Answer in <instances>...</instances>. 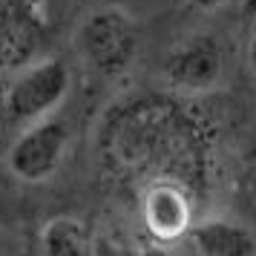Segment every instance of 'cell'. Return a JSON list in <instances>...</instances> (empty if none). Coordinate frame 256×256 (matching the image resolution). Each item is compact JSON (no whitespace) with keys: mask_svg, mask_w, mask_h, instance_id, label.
<instances>
[{"mask_svg":"<svg viewBox=\"0 0 256 256\" xmlns=\"http://www.w3.org/2000/svg\"><path fill=\"white\" fill-rule=\"evenodd\" d=\"M248 9H250V12H256V0H248Z\"/></svg>","mask_w":256,"mask_h":256,"instance_id":"8fae6325","label":"cell"},{"mask_svg":"<svg viewBox=\"0 0 256 256\" xmlns=\"http://www.w3.org/2000/svg\"><path fill=\"white\" fill-rule=\"evenodd\" d=\"M187 239L198 256H256V233L242 222L224 216L190 222Z\"/></svg>","mask_w":256,"mask_h":256,"instance_id":"5b68a950","label":"cell"},{"mask_svg":"<svg viewBox=\"0 0 256 256\" xmlns=\"http://www.w3.org/2000/svg\"><path fill=\"white\" fill-rule=\"evenodd\" d=\"M144 222L152 236L162 242H173L184 236L190 228V198L182 187L162 182L147 190L144 196Z\"/></svg>","mask_w":256,"mask_h":256,"instance_id":"8992f818","label":"cell"},{"mask_svg":"<svg viewBox=\"0 0 256 256\" xmlns=\"http://www.w3.org/2000/svg\"><path fill=\"white\" fill-rule=\"evenodd\" d=\"M224 46L216 35L210 32H196L184 38L178 46L170 49V55L164 58V78L170 86L182 92L198 95L216 90L224 78Z\"/></svg>","mask_w":256,"mask_h":256,"instance_id":"3957f363","label":"cell"},{"mask_svg":"<svg viewBox=\"0 0 256 256\" xmlns=\"http://www.w3.org/2000/svg\"><path fill=\"white\" fill-rule=\"evenodd\" d=\"M75 49L92 72L116 78L132 64L138 52V26L118 6L95 9L75 32Z\"/></svg>","mask_w":256,"mask_h":256,"instance_id":"6da1fadb","label":"cell"},{"mask_svg":"<svg viewBox=\"0 0 256 256\" xmlns=\"http://www.w3.org/2000/svg\"><path fill=\"white\" fill-rule=\"evenodd\" d=\"M193 9H198V12H216V9H222V6H228L230 0H187Z\"/></svg>","mask_w":256,"mask_h":256,"instance_id":"ba28073f","label":"cell"},{"mask_svg":"<svg viewBox=\"0 0 256 256\" xmlns=\"http://www.w3.org/2000/svg\"><path fill=\"white\" fill-rule=\"evenodd\" d=\"M86 233L78 219L60 216L44 228V256H86Z\"/></svg>","mask_w":256,"mask_h":256,"instance_id":"52a82bcc","label":"cell"},{"mask_svg":"<svg viewBox=\"0 0 256 256\" xmlns=\"http://www.w3.org/2000/svg\"><path fill=\"white\" fill-rule=\"evenodd\" d=\"M70 70L58 58L38 60L26 66L6 90V116L18 124H35L46 118L70 92Z\"/></svg>","mask_w":256,"mask_h":256,"instance_id":"7a4b0ae2","label":"cell"},{"mask_svg":"<svg viewBox=\"0 0 256 256\" xmlns=\"http://www.w3.org/2000/svg\"><path fill=\"white\" fill-rule=\"evenodd\" d=\"M244 58H248V70L256 75V24L250 29V35H248V52H244Z\"/></svg>","mask_w":256,"mask_h":256,"instance_id":"9c48e42d","label":"cell"},{"mask_svg":"<svg viewBox=\"0 0 256 256\" xmlns=\"http://www.w3.org/2000/svg\"><path fill=\"white\" fill-rule=\"evenodd\" d=\"M141 256H176L173 250H167V248H147Z\"/></svg>","mask_w":256,"mask_h":256,"instance_id":"30bf717a","label":"cell"},{"mask_svg":"<svg viewBox=\"0 0 256 256\" xmlns=\"http://www.w3.org/2000/svg\"><path fill=\"white\" fill-rule=\"evenodd\" d=\"M70 147V127L60 118H40L24 130V136L9 150V170L24 182H44L58 170Z\"/></svg>","mask_w":256,"mask_h":256,"instance_id":"277c9868","label":"cell"}]
</instances>
